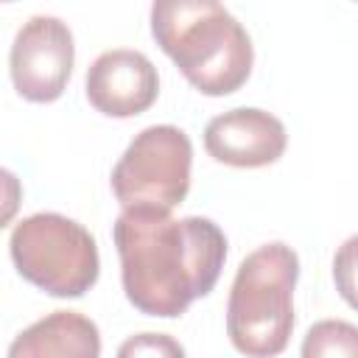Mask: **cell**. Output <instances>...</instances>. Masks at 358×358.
<instances>
[{"label": "cell", "instance_id": "obj_1", "mask_svg": "<svg viewBox=\"0 0 358 358\" xmlns=\"http://www.w3.org/2000/svg\"><path fill=\"white\" fill-rule=\"evenodd\" d=\"M126 299L145 316L176 319L207 296L227 260L221 227L201 215L123 210L112 227Z\"/></svg>", "mask_w": 358, "mask_h": 358}, {"label": "cell", "instance_id": "obj_2", "mask_svg": "<svg viewBox=\"0 0 358 358\" xmlns=\"http://www.w3.org/2000/svg\"><path fill=\"white\" fill-rule=\"evenodd\" d=\"M151 34L201 95H229L241 90L252 73V39L246 28L215 0L154 3Z\"/></svg>", "mask_w": 358, "mask_h": 358}, {"label": "cell", "instance_id": "obj_3", "mask_svg": "<svg viewBox=\"0 0 358 358\" xmlns=\"http://www.w3.org/2000/svg\"><path fill=\"white\" fill-rule=\"evenodd\" d=\"M299 257L282 243H263L235 271L227 299V336L246 358L280 355L294 330V288Z\"/></svg>", "mask_w": 358, "mask_h": 358}, {"label": "cell", "instance_id": "obj_4", "mask_svg": "<svg viewBox=\"0 0 358 358\" xmlns=\"http://www.w3.org/2000/svg\"><path fill=\"white\" fill-rule=\"evenodd\" d=\"M11 260L22 280L59 299H78L101 271L98 243L87 227L62 213H34L11 229Z\"/></svg>", "mask_w": 358, "mask_h": 358}, {"label": "cell", "instance_id": "obj_5", "mask_svg": "<svg viewBox=\"0 0 358 358\" xmlns=\"http://www.w3.org/2000/svg\"><path fill=\"white\" fill-rule=\"evenodd\" d=\"M190 165L193 145L179 126H148L112 168V193L123 210L171 213L190 190Z\"/></svg>", "mask_w": 358, "mask_h": 358}, {"label": "cell", "instance_id": "obj_6", "mask_svg": "<svg viewBox=\"0 0 358 358\" xmlns=\"http://www.w3.org/2000/svg\"><path fill=\"white\" fill-rule=\"evenodd\" d=\"M73 62L76 45L67 22L50 14H36L22 22L8 53L14 90L31 103H50L67 90Z\"/></svg>", "mask_w": 358, "mask_h": 358}, {"label": "cell", "instance_id": "obj_7", "mask_svg": "<svg viewBox=\"0 0 358 358\" xmlns=\"http://www.w3.org/2000/svg\"><path fill=\"white\" fill-rule=\"evenodd\" d=\"M87 101L106 117H134L151 109L159 95V76L154 62L129 48L101 53L84 78Z\"/></svg>", "mask_w": 358, "mask_h": 358}, {"label": "cell", "instance_id": "obj_8", "mask_svg": "<svg viewBox=\"0 0 358 358\" xmlns=\"http://www.w3.org/2000/svg\"><path fill=\"white\" fill-rule=\"evenodd\" d=\"M288 134L277 115L238 106L215 115L204 129V148L215 162L232 168H263L285 154Z\"/></svg>", "mask_w": 358, "mask_h": 358}, {"label": "cell", "instance_id": "obj_9", "mask_svg": "<svg viewBox=\"0 0 358 358\" xmlns=\"http://www.w3.org/2000/svg\"><path fill=\"white\" fill-rule=\"evenodd\" d=\"M8 358H101V333L78 310H53L17 333Z\"/></svg>", "mask_w": 358, "mask_h": 358}, {"label": "cell", "instance_id": "obj_10", "mask_svg": "<svg viewBox=\"0 0 358 358\" xmlns=\"http://www.w3.org/2000/svg\"><path fill=\"white\" fill-rule=\"evenodd\" d=\"M299 358H358V327L344 319H322L310 324Z\"/></svg>", "mask_w": 358, "mask_h": 358}, {"label": "cell", "instance_id": "obj_11", "mask_svg": "<svg viewBox=\"0 0 358 358\" xmlns=\"http://www.w3.org/2000/svg\"><path fill=\"white\" fill-rule=\"evenodd\" d=\"M115 358H187L185 347L168 333H137L129 336Z\"/></svg>", "mask_w": 358, "mask_h": 358}, {"label": "cell", "instance_id": "obj_12", "mask_svg": "<svg viewBox=\"0 0 358 358\" xmlns=\"http://www.w3.org/2000/svg\"><path fill=\"white\" fill-rule=\"evenodd\" d=\"M333 280L341 299L358 310V235L347 238L333 257Z\"/></svg>", "mask_w": 358, "mask_h": 358}]
</instances>
